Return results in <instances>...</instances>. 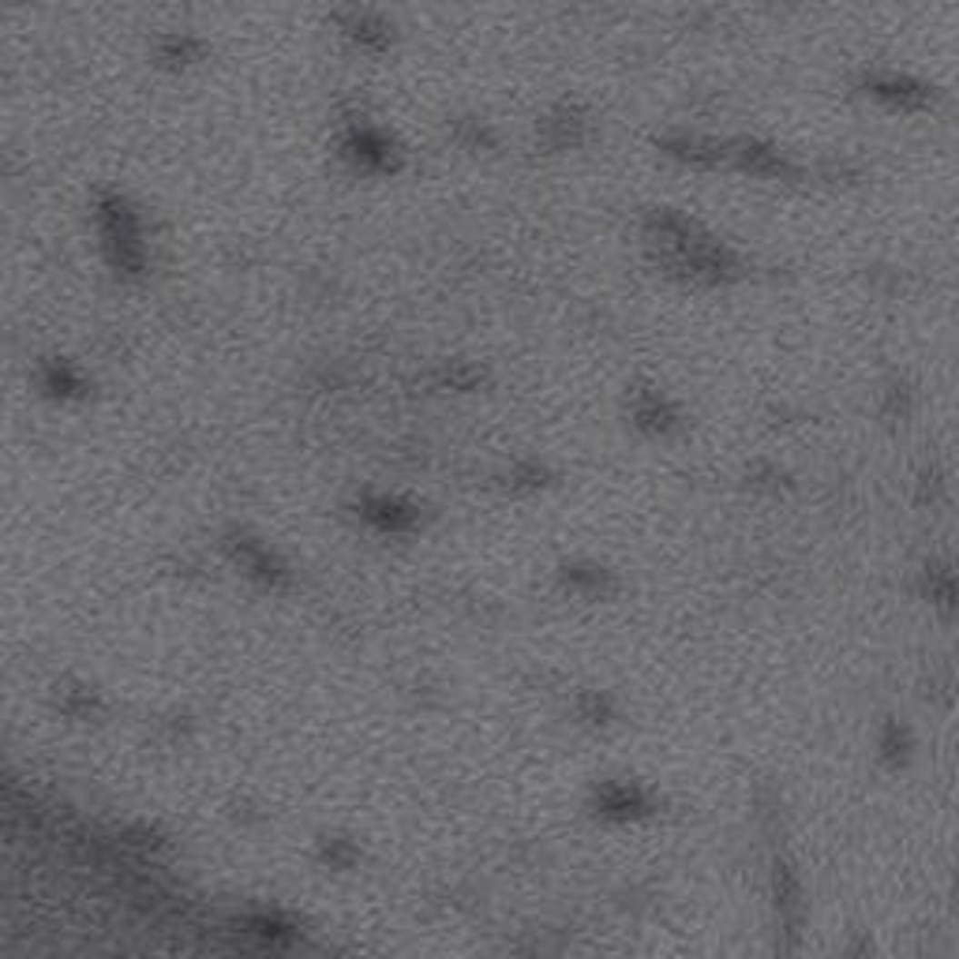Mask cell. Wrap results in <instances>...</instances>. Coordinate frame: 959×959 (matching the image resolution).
<instances>
[{
    "instance_id": "6da1fadb",
    "label": "cell",
    "mask_w": 959,
    "mask_h": 959,
    "mask_svg": "<svg viewBox=\"0 0 959 959\" xmlns=\"http://www.w3.org/2000/svg\"><path fill=\"white\" fill-rule=\"evenodd\" d=\"M98 225L105 236V252L124 274H139L143 270V229L139 218L128 210V203L109 195L98 206Z\"/></svg>"
},
{
    "instance_id": "7a4b0ae2",
    "label": "cell",
    "mask_w": 959,
    "mask_h": 959,
    "mask_svg": "<svg viewBox=\"0 0 959 959\" xmlns=\"http://www.w3.org/2000/svg\"><path fill=\"white\" fill-rule=\"evenodd\" d=\"M353 154L364 165H390V146L375 132H356L353 135Z\"/></svg>"
},
{
    "instance_id": "3957f363",
    "label": "cell",
    "mask_w": 959,
    "mask_h": 959,
    "mask_svg": "<svg viewBox=\"0 0 959 959\" xmlns=\"http://www.w3.org/2000/svg\"><path fill=\"white\" fill-rule=\"evenodd\" d=\"M45 379H49V390H56V394H68V390H79V379L72 375L68 367H60V364H53L49 371H45Z\"/></svg>"
}]
</instances>
